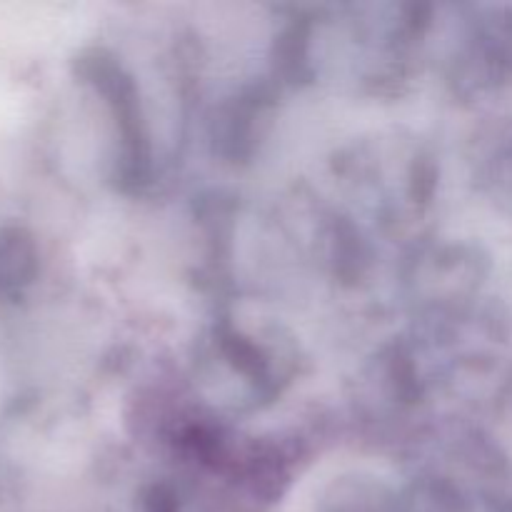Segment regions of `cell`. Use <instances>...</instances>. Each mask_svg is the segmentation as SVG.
Segmentation results:
<instances>
[{"label": "cell", "instance_id": "1", "mask_svg": "<svg viewBox=\"0 0 512 512\" xmlns=\"http://www.w3.org/2000/svg\"><path fill=\"white\" fill-rule=\"evenodd\" d=\"M35 275V245L18 228L0 230V290L30 283Z\"/></svg>", "mask_w": 512, "mask_h": 512}]
</instances>
